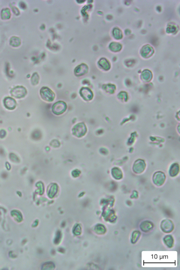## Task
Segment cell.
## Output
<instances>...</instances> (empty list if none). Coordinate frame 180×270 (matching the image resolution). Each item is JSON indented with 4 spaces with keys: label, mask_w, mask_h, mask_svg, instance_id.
Listing matches in <instances>:
<instances>
[{
    "label": "cell",
    "mask_w": 180,
    "mask_h": 270,
    "mask_svg": "<svg viewBox=\"0 0 180 270\" xmlns=\"http://www.w3.org/2000/svg\"><path fill=\"white\" fill-rule=\"evenodd\" d=\"M80 94L81 97L86 101L91 100L93 98V93L91 90L87 87H83L81 89Z\"/></svg>",
    "instance_id": "5b68a950"
},
{
    "label": "cell",
    "mask_w": 180,
    "mask_h": 270,
    "mask_svg": "<svg viewBox=\"0 0 180 270\" xmlns=\"http://www.w3.org/2000/svg\"><path fill=\"white\" fill-rule=\"evenodd\" d=\"M26 89L21 86L15 87L11 91L12 96L18 99L23 98L26 95Z\"/></svg>",
    "instance_id": "7a4b0ae2"
},
{
    "label": "cell",
    "mask_w": 180,
    "mask_h": 270,
    "mask_svg": "<svg viewBox=\"0 0 180 270\" xmlns=\"http://www.w3.org/2000/svg\"><path fill=\"white\" fill-rule=\"evenodd\" d=\"M37 76H33L32 78L31 81L33 85H36V84H38V81H39V79H36V78H37Z\"/></svg>",
    "instance_id": "ba28073f"
},
{
    "label": "cell",
    "mask_w": 180,
    "mask_h": 270,
    "mask_svg": "<svg viewBox=\"0 0 180 270\" xmlns=\"http://www.w3.org/2000/svg\"><path fill=\"white\" fill-rule=\"evenodd\" d=\"M86 130L85 124L83 123H81L74 126L73 129V133L76 136L81 137L85 135Z\"/></svg>",
    "instance_id": "277c9868"
},
{
    "label": "cell",
    "mask_w": 180,
    "mask_h": 270,
    "mask_svg": "<svg viewBox=\"0 0 180 270\" xmlns=\"http://www.w3.org/2000/svg\"><path fill=\"white\" fill-rule=\"evenodd\" d=\"M3 103L5 107L9 110H13L16 106V101L12 97H7L4 99Z\"/></svg>",
    "instance_id": "8992f818"
},
{
    "label": "cell",
    "mask_w": 180,
    "mask_h": 270,
    "mask_svg": "<svg viewBox=\"0 0 180 270\" xmlns=\"http://www.w3.org/2000/svg\"><path fill=\"white\" fill-rule=\"evenodd\" d=\"M67 109L66 103L63 101H59L54 104L52 107V111L54 114L59 115L62 114Z\"/></svg>",
    "instance_id": "3957f363"
},
{
    "label": "cell",
    "mask_w": 180,
    "mask_h": 270,
    "mask_svg": "<svg viewBox=\"0 0 180 270\" xmlns=\"http://www.w3.org/2000/svg\"><path fill=\"white\" fill-rule=\"evenodd\" d=\"M87 70L88 68L86 65H81L75 70L76 75L77 76L82 75L87 72Z\"/></svg>",
    "instance_id": "52a82bcc"
},
{
    "label": "cell",
    "mask_w": 180,
    "mask_h": 270,
    "mask_svg": "<svg viewBox=\"0 0 180 270\" xmlns=\"http://www.w3.org/2000/svg\"><path fill=\"white\" fill-rule=\"evenodd\" d=\"M41 97L44 100L48 102L53 101L55 98V94L48 87H42L41 89Z\"/></svg>",
    "instance_id": "6da1fadb"
}]
</instances>
